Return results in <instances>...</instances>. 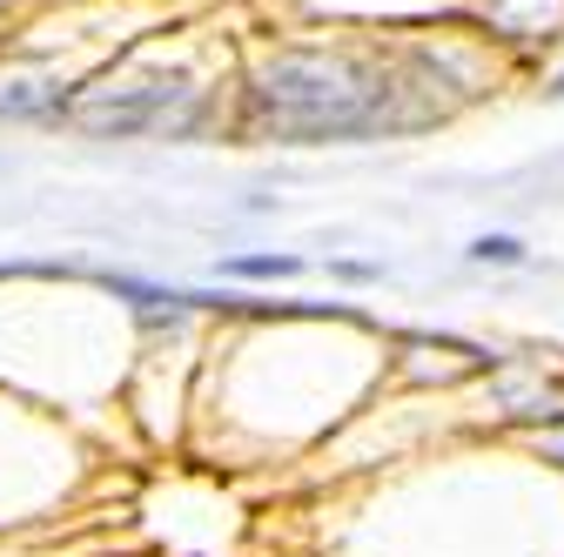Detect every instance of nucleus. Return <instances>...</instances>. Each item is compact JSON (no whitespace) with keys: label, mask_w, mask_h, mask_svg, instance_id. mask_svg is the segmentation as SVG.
Returning a JSON list of instances; mask_svg holds the SVG:
<instances>
[{"label":"nucleus","mask_w":564,"mask_h":557,"mask_svg":"<svg viewBox=\"0 0 564 557\" xmlns=\"http://www.w3.org/2000/svg\"><path fill=\"white\" fill-rule=\"evenodd\" d=\"M416 121H431V108H416L390 67L329 47L275 54L249 88V128L275 142H364V134H397Z\"/></svg>","instance_id":"1"},{"label":"nucleus","mask_w":564,"mask_h":557,"mask_svg":"<svg viewBox=\"0 0 564 557\" xmlns=\"http://www.w3.org/2000/svg\"><path fill=\"white\" fill-rule=\"evenodd\" d=\"M538 450H544V457H551V463L564 470V430H551V437H538Z\"/></svg>","instance_id":"5"},{"label":"nucleus","mask_w":564,"mask_h":557,"mask_svg":"<svg viewBox=\"0 0 564 557\" xmlns=\"http://www.w3.org/2000/svg\"><path fill=\"white\" fill-rule=\"evenodd\" d=\"M303 262L296 255H229L223 262V275H296Z\"/></svg>","instance_id":"3"},{"label":"nucleus","mask_w":564,"mask_h":557,"mask_svg":"<svg viewBox=\"0 0 564 557\" xmlns=\"http://www.w3.org/2000/svg\"><path fill=\"white\" fill-rule=\"evenodd\" d=\"M551 101H564V75H557V81H551Z\"/></svg>","instance_id":"6"},{"label":"nucleus","mask_w":564,"mask_h":557,"mask_svg":"<svg viewBox=\"0 0 564 557\" xmlns=\"http://www.w3.org/2000/svg\"><path fill=\"white\" fill-rule=\"evenodd\" d=\"M470 262H498V269H511V262H524V242H518V236H477V242H470Z\"/></svg>","instance_id":"4"},{"label":"nucleus","mask_w":564,"mask_h":557,"mask_svg":"<svg viewBox=\"0 0 564 557\" xmlns=\"http://www.w3.org/2000/svg\"><path fill=\"white\" fill-rule=\"evenodd\" d=\"M67 121L88 134H188L202 121V95L182 81H121V88H88Z\"/></svg>","instance_id":"2"}]
</instances>
